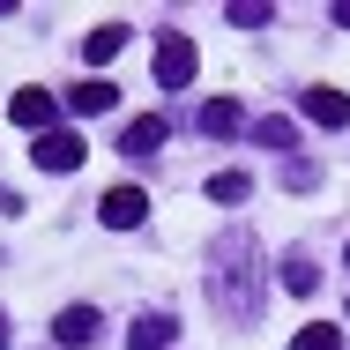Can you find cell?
<instances>
[{"label":"cell","mask_w":350,"mask_h":350,"mask_svg":"<svg viewBox=\"0 0 350 350\" xmlns=\"http://www.w3.org/2000/svg\"><path fill=\"white\" fill-rule=\"evenodd\" d=\"M336 23H343V30H350V0H343V8H336Z\"/></svg>","instance_id":"e0dca14e"},{"label":"cell","mask_w":350,"mask_h":350,"mask_svg":"<svg viewBox=\"0 0 350 350\" xmlns=\"http://www.w3.org/2000/svg\"><path fill=\"white\" fill-rule=\"evenodd\" d=\"M239 127H246V120H239V105H231V97H209V105H202V135H239Z\"/></svg>","instance_id":"8fae6325"},{"label":"cell","mask_w":350,"mask_h":350,"mask_svg":"<svg viewBox=\"0 0 350 350\" xmlns=\"http://www.w3.org/2000/svg\"><path fill=\"white\" fill-rule=\"evenodd\" d=\"M246 194H254L246 172H216V179H209V202H246Z\"/></svg>","instance_id":"5bb4252c"},{"label":"cell","mask_w":350,"mask_h":350,"mask_svg":"<svg viewBox=\"0 0 350 350\" xmlns=\"http://www.w3.org/2000/svg\"><path fill=\"white\" fill-rule=\"evenodd\" d=\"M97 216H105L112 231H135L142 216H149V194H142V187H112V194L97 202Z\"/></svg>","instance_id":"277c9868"},{"label":"cell","mask_w":350,"mask_h":350,"mask_svg":"<svg viewBox=\"0 0 350 350\" xmlns=\"http://www.w3.org/2000/svg\"><path fill=\"white\" fill-rule=\"evenodd\" d=\"M172 343H179V321L172 313H142L127 328V350H172Z\"/></svg>","instance_id":"8992f818"},{"label":"cell","mask_w":350,"mask_h":350,"mask_svg":"<svg viewBox=\"0 0 350 350\" xmlns=\"http://www.w3.org/2000/svg\"><path fill=\"white\" fill-rule=\"evenodd\" d=\"M112 105H120V90H112L105 75H90V82L68 90V112H82V120H90V112H112Z\"/></svg>","instance_id":"ba28073f"},{"label":"cell","mask_w":350,"mask_h":350,"mask_svg":"<svg viewBox=\"0 0 350 350\" xmlns=\"http://www.w3.org/2000/svg\"><path fill=\"white\" fill-rule=\"evenodd\" d=\"M224 15H231V30H261V23H269L276 8H269V0H231Z\"/></svg>","instance_id":"4fadbf2b"},{"label":"cell","mask_w":350,"mask_h":350,"mask_svg":"<svg viewBox=\"0 0 350 350\" xmlns=\"http://www.w3.org/2000/svg\"><path fill=\"white\" fill-rule=\"evenodd\" d=\"M291 350H343V328L313 321V328H298V343H291Z\"/></svg>","instance_id":"9a60e30c"},{"label":"cell","mask_w":350,"mask_h":350,"mask_svg":"<svg viewBox=\"0 0 350 350\" xmlns=\"http://www.w3.org/2000/svg\"><path fill=\"white\" fill-rule=\"evenodd\" d=\"M298 112H306L313 127H350V97H343V90H328V82H321V90H306V97H298Z\"/></svg>","instance_id":"5b68a950"},{"label":"cell","mask_w":350,"mask_h":350,"mask_svg":"<svg viewBox=\"0 0 350 350\" xmlns=\"http://www.w3.org/2000/svg\"><path fill=\"white\" fill-rule=\"evenodd\" d=\"M164 135H172V127L149 112V120H135V127L120 135V149H127V157H157V149H164Z\"/></svg>","instance_id":"9c48e42d"},{"label":"cell","mask_w":350,"mask_h":350,"mask_svg":"<svg viewBox=\"0 0 350 350\" xmlns=\"http://www.w3.org/2000/svg\"><path fill=\"white\" fill-rule=\"evenodd\" d=\"M246 135L261 142V149H291V120H254Z\"/></svg>","instance_id":"2e32d148"},{"label":"cell","mask_w":350,"mask_h":350,"mask_svg":"<svg viewBox=\"0 0 350 350\" xmlns=\"http://www.w3.org/2000/svg\"><path fill=\"white\" fill-rule=\"evenodd\" d=\"M120 53H127V23H97V30L82 38V60H90V68H112Z\"/></svg>","instance_id":"52a82bcc"},{"label":"cell","mask_w":350,"mask_h":350,"mask_svg":"<svg viewBox=\"0 0 350 350\" xmlns=\"http://www.w3.org/2000/svg\"><path fill=\"white\" fill-rule=\"evenodd\" d=\"M8 120H15V127H38V135H45V127H60V97L30 82V90H15V97H8Z\"/></svg>","instance_id":"6da1fadb"},{"label":"cell","mask_w":350,"mask_h":350,"mask_svg":"<svg viewBox=\"0 0 350 350\" xmlns=\"http://www.w3.org/2000/svg\"><path fill=\"white\" fill-rule=\"evenodd\" d=\"M30 157H38V172H53V179H60V172H75V164H82V135H75V127H45Z\"/></svg>","instance_id":"7a4b0ae2"},{"label":"cell","mask_w":350,"mask_h":350,"mask_svg":"<svg viewBox=\"0 0 350 350\" xmlns=\"http://www.w3.org/2000/svg\"><path fill=\"white\" fill-rule=\"evenodd\" d=\"M313 283H321V269H313V254H283V291H291V298H306Z\"/></svg>","instance_id":"7c38bea8"},{"label":"cell","mask_w":350,"mask_h":350,"mask_svg":"<svg viewBox=\"0 0 350 350\" xmlns=\"http://www.w3.org/2000/svg\"><path fill=\"white\" fill-rule=\"evenodd\" d=\"M53 336H60V343H90V336H97V306H68V313L53 321Z\"/></svg>","instance_id":"30bf717a"},{"label":"cell","mask_w":350,"mask_h":350,"mask_svg":"<svg viewBox=\"0 0 350 350\" xmlns=\"http://www.w3.org/2000/svg\"><path fill=\"white\" fill-rule=\"evenodd\" d=\"M194 68H202V60H194V38H179V30H172V38L157 45V82H164V90H187Z\"/></svg>","instance_id":"3957f363"},{"label":"cell","mask_w":350,"mask_h":350,"mask_svg":"<svg viewBox=\"0 0 350 350\" xmlns=\"http://www.w3.org/2000/svg\"><path fill=\"white\" fill-rule=\"evenodd\" d=\"M343 261H350V246H343Z\"/></svg>","instance_id":"d6986e66"},{"label":"cell","mask_w":350,"mask_h":350,"mask_svg":"<svg viewBox=\"0 0 350 350\" xmlns=\"http://www.w3.org/2000/svg\"><path fill=\"white\" fill-rule=\"evenodd\" d=\"M0 350H8V313H0Z\"/></svg>","instance_id":"ac0fdd59"}]
</instances>
